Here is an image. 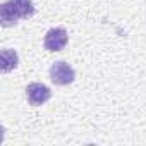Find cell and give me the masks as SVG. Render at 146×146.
Here are the masks:
<instances>
[{"mask_svg":"<svg viewBox=\"0 0 146 146\" xmlns=\"http://www.w3.org/2000/svg\"><path fill=\"white\" fill-rule=\"evenodd\" d=\"M17 65H19V55H17V52L11 50V48L2 50V72H4V74L14 70Z\"/></svg>","mask_w":146,"mask_h":146,"instance_id":"obj_5","label":"cell"},{"mask_svg":"<svg viewBox=\"0 0 146 146\" xmlns=\"http://www.w3.org/2000/svg\"><path fill=\"white\" fill-rule=\"evenodd\" d=\"M67 41H69V36H67V31L64 28H52L46 31L43 45L48 52H60L65 48Z\"/></svg>","mask_w":146,"mask_h":146,"instance_id":"obj_3","label":"cell"},{"mask_svg":"<svg viewBox=\"0 0 146 146\" xmlns=\"http://www.w3.org/2000/svg\"><path fill=\"white\" fill-rule=\"evenodd\" d=\"M26 96H28V102L33 107H40V105L46 103L52 98V91H50L48 86H45L41 83H31L26 88Z\"/></svg>","mask_w":146,"mask_h":146,"instance_id":"obj_4","label":"cell"},{"mask_svg":"<svg viewBox=\"0 0 146 146\" xmlns=\"http://www.w3.org/2000/svg\"><path fill=\"white\" fill-rule=\"evenodd\" d=\"M50 79L57 86H69L76 79V70L70 64L58 60V62L52 64V67H50Z\"/></svg>","mask_w":146,"mask_h":146,"instance_id":"obj_2","label":"cell"},{"mask_svg":"<svg viewBox=\"0 0 146 146\" xmlns=\"http://www.w3.org/2000/svg\"><path fill=\"white\" fill-rule=\"evenodd\" d=\"M35 12L33 0H7L0 5V23L4 28H11L23 19L33 17Z\"/></svg>","mask_w":146,"mask_h":146,"instance_id":"obj_1","label":"cell"}]
</instances>
